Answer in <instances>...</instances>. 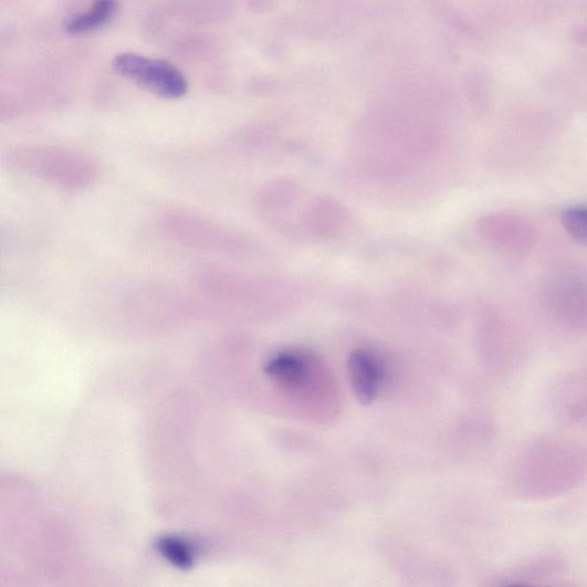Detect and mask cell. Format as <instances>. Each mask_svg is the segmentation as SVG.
Returning <instances> with one entry per match:
<instances>
[{
    "mask_svg": "<svg viewBox=\"0 0 587 587\" xmlns=\"http://www.w3.org/2000/svg\"><path fill=\"white\" fill-rule=\"evenodd\" d=\"M113 69L120 76L163 98L178 99L187 95L189 90L182 73L165 60L125 52L114 57Z\"/></svg>",
    "mask_w": 587,
    "mask_h": 587,
    "instance_id": "obj_1",
    "label": "cell"
},
{
    "mask_svg": "<svg viewBox=\"0 0 587 587\" xmlns=\"http://www.w3.org/2000/svg\"><path fill=\"white\" fill-rule=\"evenodd\" d=\"M349 376L359 403L373 405L384 382V368L379 359L367 350L354 352L349 358Z\"/></svg>",
    "mask_w": 587,
    "mask_h": 587,
    "instance_id": "obj_2",
    "label": "cell"
},
{
    "mask_svg": "<svg viewBox=\"0 0 587 587\" xmlns=\"http://www.w3.org/2000/svg\"><path fill=\"white\" fill-rule=\"evenodd\" d=\"M265 374L276 382L287 387H297L306 378L307 363L294 352H284L270 358L264 367Z\"/></svg>",
    "mask_w": 587,
    "mask_h": 587,
    "instance_id": "obj_3",
    "label": "cell"
},
{
    "mask_svg": "<svg viewBox=\"0 0 587 587\" xmlns=\"http://www.w3.org/2000/svg\"><path fill=\"white\" fill-rule=\"evenodd\" d=\"M117 8L118 0H94L86 12L74 15L66 22V32L71 35L96 32L114 18Z\"/></svg>",
    "mask_w": 587,
    "mask_h": 587,
    "instance_id": "obj_4",
    "label": "cell"
},
{
    "mask_svg": "<svg viewBox=\"0 0 587 587\" xmlns=\"http://www.w3.org/2000/svg\"><path fill=\"white\" fill-rule=\"evenodd\" d=\"M157 547L165 558L180 569H189L195 563V551L181 538L166 536L158 541Z\"/></svg>",
    "mask_w": 587,
    "mask_h": 587,
    "instance_id": "obj_5",
    "label": "cell"
},
{
    "mask_svg": "<svg viewBox=\"0 0 587 587\" xmlns=\"http://www.w3.org/2000/svg\"><path fill=\"white\" fill-rule=\"evenodd\" d=\"M562 223L573 240L587 245V205L566 209L562 214Z\"/></svg>",
    "mask_w": 587,
    "mask_h": 587,
    "instance_id": "obj_6",
    "label": "cell"
}]
</instances>
